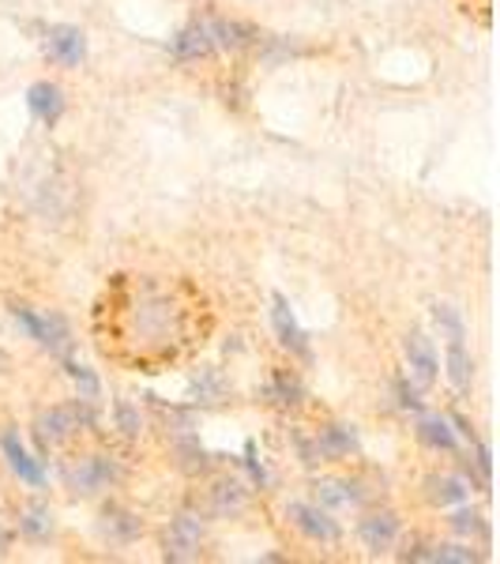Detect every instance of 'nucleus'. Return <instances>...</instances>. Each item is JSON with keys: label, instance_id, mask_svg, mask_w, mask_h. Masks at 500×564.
Instances as JSON below:
<instances>
[{"label": "nucleus", "instance_id": "2", "mask_svg": "<svg viewBox=\"0 0 500 564\" xmlns=\"http://www.w3.org/2000/svg\"><path fill=\"white\" fill-rule=\"evenodd\" d=\"M305 463H324V459H347L350 452H358V433L350 425H324L316 430L313 441H297Z\"/></svg>", "mask_w": 500, "mask_h": 564}, {"label": "nucleus", "instance_id": "13", "mask_svg": "<svg viewBox=\"0 0 500 564\" xmlns=\"http://www.w3.org/2000/svg\"><path fill=\"white\" fill-rule=\"evenodd\" d=\"M417 436H422V444L433 452H456L459 448V433L452 430V422L441 414H425L422 422H417Z\"/></svg>", "mask_w": 500, "mask_h": 564}, {"label": "nucleus", "instance_id": "25", "mask_svg": "<svg viewBox=\"0 0 500 564\" xmlns=\"http://www.w3.org/2000/svg\"><path fill=\"white\" fill-rule=\"evenodd\" d=\"M117 425H121L124 436H140V430H143V417L129 403V399H121V403H117Z\"/></svg>", "mask_w": 500, "mask_h": 564}, {"label": "nucleus", "instance_id": "12", "mask_svg": "<svg viewBox=\"0 0 500 564\" xmlns=\"http://www.w3.org/2000/svg\"><path fill=\"white\" fill-rule=\"evenodd\" d=\"M207 53H215V42H211V26H207V15H204V20L188 23L174 39V57L199 61V57H207Z\"/></svg>", "mask_w": 500, "mask_h": 564}, {"label": "nucleus", "instance_id": "8", "mask_svg": "<svg viewBox=\"0 0 500 564\" xmlns=\"http://www.w3.org/2000/svg\"><path fill=\"white\" fill-rule=\"evenodd\" d=\"M207 26H211V42L215 50H249V45H257L260 31L252 23H241V20H218V15H207Z\"/></svg>", "mask_w": 500, "mask_h": 564}, {"label": "nucleus", "instance_id": "3", "mask_svg": "<svg viewBox=\"0 0 500 564\" xmlns=\"http://www.w3.org/2000/svg\"><path fill=\"white\" fill-rule=\"evenodd\" d=\"M42 50H45V57L57 61V65L79 68L87 61V34L79 31V26L57 23V26H50V31H45Z\"/></svg>", "mask_w": 500, "mask_h": 564}, {"label": "nucleus", "instance_id": "27", "mask_svg": "<svg viewBox=\"0 0 500 564\" xmlns=\"http://www.w3.org/2000/svg\"><path fill=\"white\" fill-rule=\"evenodd\" d=\"M12 313H15V321L26 327V335H31V339H42V316H34L26 305H15Z\"/></svg>", "mask_w": 500, "mask_h": 564}, {"label": "nucleus", "instance_id": "14", "mask_svg": "<svg viewBox=\"0 0 500 564\" xmlns=\"http://www.w3.org/2000/svg\"><path fill=\"white\" fill-rule=\"evenodd\" d=\"M140 531H143L140 516H132L129 508H117V505H109L106 512H102V534H106L109 542L124 545V542L140 539Z\"/></svg>", "mask_w": 500, "mask_h": 564}, {"label": "nucleus", "instance_id": "20", "mask_svg": "<svg viewBox=\"0 0 500 564\" xmlns=\"http://www.w3.org/2000/svg\"><path fill=\"white\" fill-rule=\"evenodd\" d=\"M302 395H305L302 380L290 377V372H279V377L268 384V399H271V403H279V406H297V403H302Z\"/></svg>", "mask_w": 500, "mask_h": 564}, {"label": "nucleus", "instance_id": "4", "mask_svg": "<svg viewBox=\"0 0 500 564\" xmlns=\"http://www.w3.org/2000/svg\"><path fill=\"white\" fill-rule=\"evenodd\" d=\"M286 516H290V523H294L308 542L331 545V542H339V534H343L339 523L331 520V512L320 508V505H305V500H294V505L286 508Z\"/></svg>", "mask_w": 500, "mask_h": 564}, {"label": "nucleus", "instance_id": "26", "mask_svg": "<svg viewBox=\"0 0 500 564\" xmlns=\"http://www.w3.org/2000/svg\"><path fill=\"white\" fill-rule=\"evenodd\" d=\"M68 377L76 380V388H79V399H98V380H95V372L84 369V366H68Z\"/></svg>", "mask_w": 500, "mask_h": 564}, {"label": "nucleus", "instance_id": "9", "mask_svg": "<svg viewBox=\"0 0 500 564\" xmlns=\"http://www.w3.org/2000/svg\"><path fill=\"white\" fill-rule=\"evenodd\" d=\"M0 448H4V459H8V467L20 475L26 486H42L45 481V470H42V463L31 456V452L23 448V441H20V433L15 430H8L4 436H0Z\"/></svg>", "mask_w": 500, "mask_h": 564}, {"label": "nucleus", "instance_id": "16", "mask_svg": "<svg viewBox=\"0 0 500 564\" xmlns=\"http://www.w3.org/2000/svg\"><path fill=\"white\" fill-rule=\"evenodd\" d=\"M57 531V520H53V508L50 505H26L23 512H20V534L23 539H31V542H45L50 534Z\"/></svg>", "mask_w": 500, "mask_h": 564}, {"label": "nucleus", "instance_id": "15", "mask_svg": "<svg viewBox=\"0 0 500 564\" xmlns=\"http://www.w3.org/2000/svg\"><path fill=\"white\" fill-rule=\"evenodd\" d=\"M271 321H275V332H279V343L290 347L294 354H308V343H305V332L297 327L294 313H290L286 297L275 294V308H271Z\"/></svg>", "mask_w": 500, "mask_h": 564}, {"label": "nucleus", "instance_id": "7", "mask_svg": "<svg viewBox=\"0 0 500 564\" xmlns=\"http://www.w3.org/2000/svg\"><path fill=\"white\" fill-rule=\"evenodd\" d=\"M113 478H117L113 459H106V456H90V459H79L76 467H72L68 486L76 489V494H98V489H106Z\"/></svg>", "mask_w": 500, "mask_h": 564}, {"label": "nucleus", "instance_id": "21", "mask_svg": "<svg viewBox=\"0 0 500 564\" xmlns=\"http://www.w3.org/2000/svg\"><path fill=\"white\" fill-rule=\"evenodd\" d=\"M430 561L433 564H478L481 557L470 545H459V542H433L430 550Z\"/></svg>", "mask_w": 500, "mask_h": 564}, {"label": "nucleus", "instance_id": "19", "mask_svg": "<svg viewBox=\"0 0 500 564\" xmlns=\"http://www.w3.org/2000/svg\"><path fill=\"white\" fill-rule=\"evenodd\" d=\"M244 505H249V497H244L241 481H218V486L211 489V512L215 516H238V512H244Z\"/></svg>", "mask_w": 500, "mask_h": 564}, {"label": "nucleus", "instance_id": "23", "mask_svg": "<svg viewBox=\"0 0 500 564\" xmlns=\"http://www.w3.org/2000/svg\"><path fill=\"white\" fill-rule=\"evenodd\" d=\"M433 321H436V327H441V335H444L448 343L467 339V327H463V316H459L452 305L436 302V305H433Z\"/></svg>", "mask_w": 500, "mask_h": 564}, {"label": "nucleus", "instance_id": "10", "mask_svg": "<svg viewBox=\"0 0 500 564\" xmlns=\"http://www.w3.org/2000/svg\"><path fill=\"white\" fill-rule=\"evenodd\" d=\"M26 106H31V113L39 117L42 124H57L61 113H65V90L57 84H50V79H42V84H34L26 90Z\"/></svg>", "mask_w": 500, "mask_h": 564}, {"label": "nucleus", "instance_id": "17", "mask_svg": "<svg viewBox=\"0 0 500 564\" xmlns=\"http://www.w3.org/2000/svg\"><path fill=\"white\" fill-rule=\"evenodd\" d=\"M448 380L456 391H470V384H475V358L463 347V339L448 343Z\"/></svg>", "mask_w": 500, "mask_h": 564}, {"label": "nucleus", "instance_id": "24", "mask_svg": "<svg viewBox=\"0 0 500 564\" xmlns=\"http://www.w3.org/2000/svg\"><path fill=\"white\" fill-rule=\"evenodd\" d=\"M452 531L463 534V539H481V534H489V527L481 512H456L452 516Z\"/></svg>", "mask_w": 500, "mask_h": 564}, {"label": "nucleus", "instance_id": "11", "mask_svg": "<svg viewBox=\"0 0 500 564\" xmlns=\"http://www.w3.org/2000/svg\"><path fill=\"white\" fill-rule=\"evenodd\" d=\"M406 361H411V372L417 384H433L441 377V361H436V350L425 335H406Z\"/></svg>", "mask_w": 500, "mask_h": 564}, {"label": "nucleus", "instance_id": "6", "mask_svg": "<svg viewBox=\"0 0 500 564\" xmlns=\"http://www.w3.org/2000/svg\"><path fill=\"white\" fill-rule=\"evenodd\" d=\"M358 539L369 553H392L399 542V520L395 512H372L358 523Z\"/></svg>", "mask_w": 500, "mask_h": 564}, {"label": "nucleus", "instance_id": "28", "mask_svg": "<svg viewBox=\"0 0 500 564\" xmlns=\"http://www.w3.org/2000/svg\"><path fill=\"white\" fill-rule=\"evenodd\" d=\"M395 391H399V406H403V411H422V399H417V391L406 384V380H399Z\"/></svg>", "mask_w": 500, "mask_h": 564}, {"label": "nucleus", "instance_id": "30", "mask_svg": "<svg viewBox=\"0 0 500 564\" xmlns=\"http://www.w3.org/2000/svg\"><path fill=\"white\" fill-rule=\"evenodd\" d=\"M8 369V358H4V354H0V372H4Z\"/></svg>", "mask_w": 500, "mask_h": 564}, {"label": "nucleus", "instance_id": "1", "mask_svg": "<svg viewBox=\"0 0 500 564\" xmlns=\"http://www.w3.org/2000/svg\"><path fill=\"white\" fill-rule=\"evenodd\" d=\"M87 425H95V414L87 411V399H84V403L53 406V411L39 414V422H34V436H39L42 448H61V444H68L72 436H76L79 430H87Z\"/></svg>", "mask_w": 500, "mask_h": 564}, {"label": "nucleus", "instance_id": "29", "mask_svg": "<svg viewBox=\"0 0 500 564\" xmlns=\"http://www.w3.org/2000/svg\"><path fill=\"white\" fill-rule=\"evenodd\" d=\"M8 542H12V534H8V531H4V527H0V553H4V550H8Z\"/></svg>", "mask_w": 500, "mask_h": 564}, {"label": "nucleus", "instance_id": "5", "mask_svg": "<svg viewBox=\"0 0 500 564\" xmlns=\"http://www.w3.org/2000/svg\"><path fill=\"white\" fill-rule=\"evenodd\" d=\"M204 542V523L196 516H177L166 531V557L170 561H196Z\"/></svg>", "mask_w": 500, "mask_h": 564}, {"label": "nucleus", "instance_id": "18", "mask_svg": "<svg viewBox=\"0 0 500 564\" xmlns=\"http://www.w3.org/2000/svg\"><path fill=\"white\" fill-rule=\"evenodd\" d=\"M425 489H430V500H433V505H441V508H448V505H463V500L470 497L467 481L456 478V475H436V478L425 481Z\"/></svg>", "mask_w": 500, "mask_h": 564}, {"label": "nucleus", "instance_id": "22", "mask_svg": "<svg viewBox=\"0 0 500 564\" xmlns=\"http://www.w3.org/2000/svg\"><path fill=\"white\" fill-rule=\"evenodd\" d=\"M316 497H320V508H343V505H354L358 494H354L350 481H316Z\"/></svg>", "mask_w": 500, "mask_h": 564}]
</instances>
